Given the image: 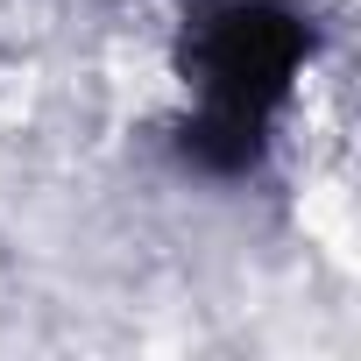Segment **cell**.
Wrapping results in <instances>:
<instances>
[{
  "label": "cell",
  "instance_id": "obj_1",
  "mask_svg": "<svg viewBox=\"0 0 361 361\" xmlns=\"http://www.w3.org/2000/svg\"><path fill=\"white\" fill-rule=\"evenodd\" d=\"M312 43L319 36L298 0H192L177 22V78H185L177 156L199 177L262 170Z\"/></svg>",
  "mask_w": 361,
  "mask_h": 361
}]
</instances>
